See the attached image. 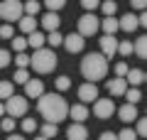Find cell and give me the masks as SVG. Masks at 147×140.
I'll use <instances>...</instances> for the list:
<instances>
[{
  "label": "cell",
  "instance_id": "6da1fadb",
  "mask_svg": "<svg viewBox=\"0 0 147 140\" xmlns=\"http://www.w3.org/2000/svg\"><path fill=\"white\" fill-rule=\"evenodd\" d=\"M37 111L47 123H59L69 116V103L61 93H42L37 99Z\"/></svg>",
  "mask_w": 147,
  "mask_h": 140
},
{
  "label": "cell",
  "instance_id": "7a4b0ae2",
  "mask_svg": "<svg viewBox=\"0 0 147 140\" xmlns=\"http://www.w3.org/2000/svg\"><path fill=\"white\" fill-rule=\"evenodd\" d=\"M81 74H84L86 81H100L108 74V59L100 52H88L84 59H81Z\"/></svg>",
  "mask_w": 147,
  "mask_h": 140
},
{
  "label": "cell",
  "instance_id": "3957f363",
  "mask_svg": "<svg viewBox=\"0 0 147 140\" xmlns=\"http://www.w3.org/2000/svg\"><path fill=\"white\" fill-rule=\"evenodd\" d=\"M59 59L57 54H54V49H47V47H42V49H34V54L30 57V67L34 69L37 74H52L54 69H57Z\"/></svg>",
  "mask_w": 147,
  "mask_h": 140
},
{
  "label": "cell",
  "instance_id": "277c9868",
  "mask_svg": "<svg viewBox=\"0 0 147 140\" xmlns=\"http://www.w3.org/2000/svg\"><path fill=\"white\" fill-rule=\"evenodd\" d=\"M3 106H5V113L10 116V118H22V116L27 113V108H30V99H25V96H17V93H12L10 99L3 101Z\"/></svg>",
  "mask_w": 147,
  "mask_h": 140
},
{
  "label": "cell",
  "instance_id": "5b68a950",
  "mask_svg": "<svg viewBox=\"0 0 147 140\" xmlns=\"http://www.w3.org/2000/svg\"><path fill=\"white\" fill-rule=\"evenodd\" d=\"M0 17L5 22H17L22 17V3L20 0H0Z\"/></svg>",
  "mask_w": 147,
  "mask_h": 140
},
{
  "label": "cell",
  "instance_id": "8992f818",
  "mask_svg": "<svg viewBox=\"0 0 147 140\" xmlns=\"http://www.w3.org/2000/svg\"><path fill=\"white\" fill-rule=\"evenodd\" d=\"M100 27V20L93 15V12H86V15L79 17V35L81 37H93Z\"/></svg>",
  "mask_w": 147,
  "mask_h": 140
},
{
  "label": "cell",
  "instance_id": "52a82bcc",
  "mask_svg": "<svg viewBox=\"0 0 147 140\" xmlns=\"http://www.w3.org/2000/svg\"><path fill=\"white\" fill-rule=\"evenodd\" d=\"M113 113H115V103H113V99H96L93 101V116L100 120H108L113 118Z\"/></svg>",
  "mask_w": 147,
  "mask_h": 140
},
{
  "label": "cell",
  "instance_id": "ba28073f",
  "mask_svg": "<svg viewBox=\"0 0 147 140\" xmlns=\"http://www.w3.org/2000/svg\"><path fill=\"white\" fill-rule=\"evenodd\" d=\"M84 39H86V37H81L79 32H76V35L71 32V35H66V37L61 39V44L66 47V52H69V54H79V52H84V47H86Z\"/></svg>",
  "mask_w": 147,
  "mask_h": 140
},
{
  "label": "cell",
  "instance_id": "9c48e42d",
  "mask_svg": "<svg viewBox=\"0 0 147 140\" xmlns=\"http://www.w3.org/2000/svg\"><path fill=\"white\" fill-rule=\"evenodd\" d=\"M98 44H100V54H103L105 59H113L118 54V39H115V35H103V39H100Z\"/></svg>",
  "mask_w": 147,
  "mask_h": 140
},
{
  "label": "cell",
  "instance_id": "30bf717a",
  "mask_svg": "<svg viewBox=\"0 0 147 140\" xmlns=\"http://www.w3.org/2000/svg\"><path fill=\"white\" fill-rule=\"evenodd\" d=\"M22 86H25V99H34L37 101L44 93V81H39V79H27Z\"/></svg>",
  "mask_w": 147,
  "mask_h": 140
},
{
  "label": "cell",
  "instance_id": "8fae6325",
  "mask_svg": "<svg viewBox=\"0 0 147 140\" xmlns=\"http://www.w3.org/2000/svg\"><path fill=\"white\" fill-rule=\"evenodd\" d=\"M98 99V86H96L93 81H86L79 86V101L81 103H91V101Z\"/></svg>",
  "mask_w": 147,
  "mask_h": 140
},
{
  "label": "cell",
  "instance_id": "7c38bea8",
  "mask_svg": "<svg viewBox=\"0 0 147 140\" xmlns=\"http://www.w3.org/2000/svg\"><path fill=\"white\" fill-rule=\"evenodd\" d=\"M66 140H88V130L84 123H71L66 128Z\"/></svg>",
  "mask_w": 147,
  "mask_h": 140
},
{
  "label": "cell",
  "instance_id": "4fadbf2b",
  "mask_svg": "<svg viewBox=\"0 0 147 140\" xmlns=\"http://www.w3.org/2000/svg\"><path fill=\"white\" fill-rule=\"evenodd\" d=\"M115 113H118V118H120L123 123H132V120L137 118V106L135 103H125V106H120V108H115Z\"/></svg>",
  "mask_w": 147,
  "mask_h": 140
},
{
  "label": "cell",
  "instance_id": "5bb4252c",
  "mask_svg": "<svg viewBox=\"0 0 147 140\" xmlns=\"http://www.w3.org/2000/svg\"><path fill=\"white\" fill-rule=\"evenodd\" d=\"M69 118L74 123H84L88 118V106L86 103H76V106H69Z\"/></svg>",
  "mask_w": 147,
  "mask_h": 140
},
{
  "label": "cell",
  "instance_id": "9a60e30c",
  "mask_svg": "<svg viewBox=\"0 0 147 140\" xmlns=\"http://www.w3.org/2000/svg\"><path fill=\"white\" fill-rule=\"evenodd\" d=\"M59 25H61V17H59V12H52V10L44 12V17H42V27H44L47 32L59 30Z\"/></svg>",
  "mask_w": 147,
  "mask_h": 140
},
{
  "label": "cell",
  "instance_id": "2e32d148",
  "mask_svg": "<svg viewBox=\"0 0 147 140\" xmlns=\"http://www.w3.org/2000/svg\"><path fill=\"white\" fill-rule=\"evenodd\" d=\"M118 27H120L123 32H135L137 27H140V25H137V15H135V12H125V15L118 20Z\"/></svg>",
  "mask_w": 147,
  "mask_h": 140
},
{
  "label": "cell",
  "instance_id": "e0dca14e",
  "mask_svg": "<svg viewBox=\"0 0 147 140\" xmlns=\"http://www.w3.org/2000/svg\"><path fill=\"white\" fill-rule=\"evenodd\" d=\"M105 86H108L110 96H123V93H125V88H127V81H125L123 76H115L113 81H108V84H105Z\"/></svg>",
  "mask_w": 147,
  "mask_h": 140
},
{
  "label": "cell",
  "instance_id": "ac0fdd59",
  "mask_svg": "<svg viewBox=\"0 0 147 140\" xmlns=\"http://www.w3.org/2000/svg\"><path fill=\"white\" fill-rule=\"evenodd\" d=\"M123 79L127 81V86H140V84L145 81V71H142V69H127V74Z\"/></svg>",
  "mask_w": 147,
  "mask_h": 140
},
{
  "label": "cell",
  "instance_id": "d6986e66",
  "mask_svg": "<svg viewBox=\"0 0 147 140\" xmlns=\"http://www.w3.org/2000/svg\"><path fill=\"white\" fill-rule=\"evenodd\" d=\"M98 30H103L105 35H115V32L120 30V27H118L115 15H108V17H103V20H100V27H98Z\"/></svg>",
  "mask_w": 147,
  "mask_h": 140
},
{
  "label": "cell",
  "instance_id": "ffe728a7",
  "mask_svg": "<svg viewBox=\"0 0 147 140\" xmlns=\"http://www.w3.org/2000/svg\"><path fill=\"white\" fill-rule=\"evenodd\" d=\"M17 27H20L25 35H30V32H34V30H37V20H34L32 15H22L20 20H17Z\"/></svg>",
  "mask_w": 147,
  "mask_h": 140
},
{
  "label": "cell",
  "instance_id": "44dd1931",
  "mask_svg": "<svg viewBox=\"0 0 147 140\" xmlns=\"http://www.w3.org/2000/svg\"><path fill=\"white\" fill-rule=\"evenodd\" d=\"M47 44V42H44V35L42 32H30V35H27V47H32V49H42V47Z\"/></svg>",
  "mask_w": 147,
  "mask_h": 140
},
{
  "label": "cell",
  "instance_id": "7402d4cb",
  "mask_svg": "<svg viewBox=\"0 0 147 140\" xmlns=\"http://www.w3.org/2000/svg\"><path fill=\"white\" fill-rule=\"evenodd\" d=\"M132 52H135L140 59H147V37H145V35L137 37V39L132 42Z\"/></svg>",
  "mask_w": 147,
  "mask_h": 140
},
{
  "label": "cell",
  "instance_id": "603a6c76",
  "mask_svg": "<svg viewBox=\"0 0 147 140\" xmlns=\"http://www.w3.org/2000/svg\"><path fill=\"white\" fill-rule=\"evenodd\" d=\"M123 96H125L127 103H135V106H137V101H142V91H140V86H127Z\"/></svg>",
  "mask_w": 147,
  "mask_h": 140
},
{
  "label": "cell",
  "instance_id": "cb8c5ba5",
  "mask_svg": "<svg viewBox=\"0 0 147 140\" xmlns=\"http://www.w3.org/2000/svg\"><path fill=\"white\" fill-rule=\"evenodd\" d=\"M42 10V3L39 0H27V3H22V15H32L37 17V12Z\"/></svg>",
  "mask_w": 147,
  "mask_h": 140
},
{
  "label": "cell",
  "instance_id": "d4e9b609",
  "mask_svg": "<svg viewBox=\"0 0 147 140\" xmlns=\"http://www.w3.org/2000/svg\"><path fill=\"white\" fill-rule=\"evenodd\" d=\"M61 39H64V35L59 30H54V32H49L47 37H44V42H47L52 49H57V47H61Z\"/></svg>",
  "mask_w": 147,
  "mask_h": 140
},
{
  "label": "cell",
  "instance_id": "484cf974",
  "mask_svg": "<svg viewBox=\"0 0 147 140\" xmlns=\"http://www.w3.org/2000/svg\"><path fill=\"white\" fill-rule=\"evenodd\" d=\"M57 133H59V128H57V123H44L42 128H39V135H44V138H57Z\"/></svg>",
  "mask_w": 147,
  "mask_h": 140
},
{
  "label": "cell",
  "instance_id": "4316f807",
  "mask_svg": "<svg viewBox=\"0 0 147 140\" xmlns=\"http://www.w3.org/2000/svg\"><path fill=\"white\" fill-rule=\"evenodd\" d=\"M100 10H103V15L108 17V15H115V10H118V3L115 0H100Z\"/></svg>",
  "mask_w": 147,
  "mask_h": 140
},
{
  "label": "cell",
  "instance_id": "83f0119b",
  "mask_svg": "<svg viewBox=\"0 0 147 140\" xmlns=\"http://www.w3.org/2000/svg\"><path fill=\"white\" fill-rule=\"evenodd\" d=\"M12 93H15V86H12V81H0V101L10 99Z\"/></svg>",
  "mask_w": 147,
  "mask_h": 140
},
{
  "label": "cell",
  "instance_id": "f1b7e54d",
  "mask_svg": "<svg viewBox=\"0 0 147 140\" xmlns=\"http://www.w3.org/2000/svg\"><path fill=\"white\" fill-rule=\"evenodd\" d=\"M54 86H57V91H66V88H71V79H69L66 74H61V76H57Z\"/></svg>",
  "mask_w": 147,
  "mask_h": 140
},
{
  "label": "cell",
  "instance_id": "f546056e",
  "mask_svg": "<svg viewBox=\"0 0 147 140\" xmlns=\"http://www.w3.org/2000/svg\"><path fill=\"white\" fill-rule=\"evenodd\" d=\"M42 5L47 7V10H52V12H59L64 5H66V0H44Z\"/></svg>",
  "mask_w": 147,
  "mask_h": 140
},
{
  "label": "cell",
  "instance_id": "4dcf8cb0",
  "mask_svg": "<svg viewBox=\"0 0 147 140\" xmlns=\"http://www.w3.org/2000/svg\"><path fill=\"white\" fill-rule=\"evenodd\" d=\"M22 130H25V133H34L37 130V120L34 118H27V116H22Z\"/></svg>",
  "mask_w": 147,
  "mask_h": 140
},
{
  "label": "cell",
  "instance_id": "1f68e13d",
  "mask_svg": "<svg viewBox=\"0 0 147 140\" xmlns=\"http://www.w3.org/2000/svg\"><path fill=\"white\" fill-rule=\"evenodd\" d=\"M12 49H15V52H25L27 49V37H12Z\"/></svg>",
  "mask_w": 147,
  "mask_h": 140
},
{
  "label": "cell",
  "instance_id": "d6a6232c",
  "mask_svg": "<svg viewBox=\"0 0 147 140\" xmlns=\"http://www.w3.org/2000/svg\"><path fill=\"white\" fill-rule=\"evenodd\" d=\"M118 54H123V57H130V54H132V42H130V39L118 42Z\"/></svg>",
  "mask_w": 147,
  "mask_h": 140
},
{
  "label": "cell",
  "instance_id": "836d02e7",
  "mask_svg": "<svg viewBox=\"0 0 147 140\" xmlns=\"http://www.w3.org/2000/svg\"><path fill=\"white\" fill-rule=\"evenodd\" d=\"M15 123H17V118H10V116H7V118L0 120V130H5V133H12V130H15Z\"/></svg>",
  "mask_w": 147,
  "mask_h": 140
},
{
  "label": "cell",
  "instance_id": "e575fe53",
  "mask_svg": "<svg viewBox=\"0 0 147 140\" xmlns=\"http://www.w3.org/2000/svg\"><path fill=\"white\" fill-rule=\"evenodd\" d=\"M118 135V140H137V133L132 128H123L120 133H115Z\"/></svg>",
  "mask_w": 147,
  "mask_h": 140
},
{
  "label": "cell",
  "instance_id": "d590c367",
  "mask_svg": "<svg viewBox=\"0 0 147 140\" xmlns=\"http://www.w3.org/2000/svg\"><path fill=\"white\" fill-rule=\"evenodd\" d=\"M137 128H135V133H137V138H145V135H147V120L145 118H140V116H137Z\"/></svg>",
  "mask_w": 147,
  "mask_h": 140
},
{
  "label": "cell",
  "instance_id": "8d00e7d4",
  "mask_svg": "<svg viewBox=\"0 0 147 140\" xmlns=\"http://www.w3.org/2000/svg\"><path fill=\"white\" fill-rule=\"evenodd\" d=\"M15 64H17V69H27V67H30V57H27L25 52H17Z\"/></svg>",
  "mask_w": 147,
  "mask_h": 140
},
{
  "label": "cell",
  "instance_id": "74e56055",
  "mask_svg": "<svg viewBox=\"0 0 147 140\" xmlns=\"http://www.w3.org/2000/svg\"><path fill=\"white\" fill-rule=\"evenodd\" d=\"M12 37H15V30H12V25H10V22L0 27V39H12Z\"/></svg>",
  "mask_w": 147,
  "mask_h": 140
},
{
  "label": "cell",
  "instance_id": "f35d334b",
  "mask_svg": "<svg viewBox=\"0 0 147 140\" xmlns=\"http://www.w3.org/2000/svg\"><path fill=\"white\" fill-rule=\"evenodd\" d=\"M27 79H30V71H27V69H17V71H15V79H12V81H15V84H25Z\"/></svg>",
  "mask_w": 147,
  "mask_h": 140
},
{
  "label": "cell",
  "instance_id": "ab89813d",
  "mask_svg": "<svg viewBox=\"0 0 147 140\" xmlns=\"http://www.w3.org/2000/svg\"><path fill=\"white\" fill-rule=\"evenodd\" d=\"M81 5L86 7V12H93L96 7L100 5V0H81Z\"/></svg>",
  "mask_w": 147,
  "mask_h": 140
},
{
  "label": "cell",
  "instance_id": "60d3db41",
  "mask_svg": "<svg viewBox=\"0 0 147 140\" xmlns=\"http://www.w3.org/2000/svg\"><path fill=\"white\" fill-rule=\"evenodd\" d=\"M10 64V52L7 49H0V69H5Z\"/></svg>",
  "mask_w": 147,
  "mask_h": 140
},
{
  "label": "cell",
  "instance_id": "b9f144b4",
  "mask_svg": "<svg viewBox=\"0 0 147 140\" xmlns=\"http://www.w3.org/2000/svg\"><path fill=\"white\" fill-rule=\"evenodd\" d=\"M127 69H130V67H127L125 62H115V76H125Z\"/></svg>",
  "mask_w": 147,
  "mask_h": 140
},
{
  "label": "cell",
  "instance_id": "7bdbcfd3",
  "mask_svg": "<svg viewBox=\"0 0 147 140\" xmlns=\"http://www.w3.org/2000/svg\"><path fill=\"white\" fill-rule=\"evenodd\" d=\"M130 5L135 7V10H145V5H147V0H130Z\"/></svg>",
  "mask_w": 147,
  "mask_h": 140
},
{
  "label": "cell",
  "instance_id": "ee69618b",
  "mask_svg": "<svg viewBox=\"0 0 147 140\" xmlns=\"http://www.w3.org/2000/svg\"><path fill=\"white\" fill-rule=\"evenodd\" d=\"M100 140H118V135L113 130H105V133H100Z\"/></svg>",
  "mask_w": 147,
  "mask_h": 140
},
{
  "label": "cell",
  "instance_id": "f6af8a7d",
  "mask_svg": "<svg viewBox=\"0 0 147 140\" xmlns=\"http://www.w3.org/2000/svg\"><path fill=\"white\" fill-rule=\"evenodd\" d=\"M137 25H140V27L147 25V12L145 10H140V15H137Z\"/></svg>",
  "mask_w": 147,
  "mask_h": 140
},
{
  "label": "cell",
  "instance_id": "bcb514c9",
  "mask_svg": "<svg viewBox=\"0 0 147 140\" xmlns=\"http://www.w3.org/2000/svg\"><path fill=\"white\" fill-rule=\"evenodd\" d=\"M5 140H27V138H25V135H20V133H10Z\"/></svg>",
  "mask_w": 147,
  "mask_h": 140
},
{
  "label": "cell",
  "instance_id": "7dc6e473",
  "mask_svg": "<svg viewBox=\"0 0 147 140\" xmlns=\"http://www.w3.org/2000/svg\"><path fill=\"white\" fill-rule=\"evenodd\" d=\"M0 116H5V106H3V101H0Z\"/></svg>",
  "mask_w": 147,
  "mask_h": 140
},
{
  "label": "cell",
  "instance_id": "c3c4849f",
  "mask_svg": "<svg viewBox=\"0 0 147 140\" xmlns=\"http://www.w3.org/2000/svg\"><path fill=\"white\" fill-rule=\"evenodd\" d=\"M34 140H49V138H44V135H37V138Z\"/></svg>",
  "mask_w": 147,
  "mask_h": 140
}]
</instances>
